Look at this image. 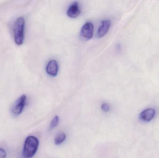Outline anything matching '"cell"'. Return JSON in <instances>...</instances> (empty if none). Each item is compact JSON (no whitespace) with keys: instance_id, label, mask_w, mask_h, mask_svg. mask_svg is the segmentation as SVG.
<instances>
[{"instance_id":"1","label":"cell","mask_w":159,"mask_h":158,"mask_svg":"<svg viewBox=\"0 0 159 158\" xmlns=\"http://www.w3.org/2000/svg\"><path fill=\"white\" fill-rule=\"evenodd\" d=\"M25 24V19L23 17L17 18L14 23L13 33L14 41L17 45H21L24 41Z\"/></svg>"},{"instance_id":"2","label":"cell","mask_w":159,"mask_h":158,"mask_svg":"<svg viewBox=\"0 0 159 158\" xmlns=\"http://www.w3.org/2000/svg\"><path fill=\"white\" fill-rule=\"evenodd\" d=\"M39 146V141L37 138L33 136L27 137L24 143L23 150V156L24 158L32 157L37 152Z\"/></svg>"},{"instance_id":"3","label":"cell","mask_w":159,"mask_h":158,"mask_svg":"<svg viewBox=\"0 0 159 158\" xmlns=\"http://www.w3.org/2000/svg\"><path fill=\"white\" fill-rule=\"evenodd\" d=\"M26 100L27 96L25 95H22L15 102L11 109V112L14 116H19L22 113L26 105Z\"/></svg>"},{"instance_id":"4","label":"cell","mask_w":159,"mask_h":158,"mask_svg":"<svg viewBox=\"0 0 159 158\" xmlns=\"http://www.w3.org/2000/svg\"><path fill=\"white\" fill-rule=\"evenodd\" d=\"M93 32V25L92 22L88 21L82 26L80 31V35L84 39L89 40L92 38Z\"/></svg>"},{"instance_id":"5","label":"cell","mask_w":159,"mask_h":158,"mask_svg":"<svg viewBox=\"0 0 159 158\" xmlns=\"http://www.w3.org/2000/svg\"><path fill=\"white\" fill-rule=\"evenodd\" d=\"M46 71L50 76H57L58 71V65L56 60H51L48 62L46 67Z\"/></svg>"},{"instance_id":"6","label":"cell","mask_w":159,"mask_h":158,"mask_svg":"<svg viewBox=\"0 0 159 158\" xmlns=\"http://www.w3.org/2000/svg\"><path fill=\"white\" fill-rule=\"evenodd\" d=\"M80 10L79 3L75 2L73 3L69 7L67 11V15L71 18H76L80 14Z\"/></svg>"},{"instance_id":"7","label":"cell","mask_w":159,"mask_h":158,"mask_svg":"<svg viewBox=\"0 0 159 158\" xmlns=\"http://www.w3.org/2000/svg\"><path fill=\"white\" fill-rule=\"evenodd\" d=\"M156 114V110L153 109H147L140 114V118L145 122H149L153 119Z\"/></svg>"},{"instance_id":"8","label":"cell","mask_w":159,"mask_h":158,"mask_svg":"<svg viewBox=\"0 0 159 158\" xmlns=\"http://www.w3.org/2000/svg\"><path fill=\"white\" fill-rule=\"evenodd\" d=\"M111 21L109 19H105L101 22V25L98 30V35L99 37H102L107 33L110 28Z\"/></svg>"},{"instance_id":"9","label":"cell","mask_w":159,"mask_h":158,"mask_svg":"<svg viewBox=\"0 0 159 158\" xmlns=\"http://www.w3.org/2000/svg\"><path fill=\"white\" fill-rule=\"evenodd\" d=\"M66 135L64 133L58 135L55 139V144L57 145H59L63 143L66 139Z\"/></svg>"},{"instance_id":"10","label":"cell","mask_w":159,"mask_h":158,"mask_svg":"<svg viewBox=\"0 0 159 158\" xmlns=\"http://www.w3.org/2000/svg\"><path fill=\"white\" fill-rule=\"evenodd\" d=\"M59 122V118L58 116H56L53 119V120L51 122L50 125V130H53L54 128H56Z\"/></svg>"},{"instance_id":"11","label":"cell","mask_w":159,"mask_h":158,"mask_svg":"<svg viewBox=\"0 0 159 158\" xmlns=\"http://www.w3.org/2000/svg\"><path fill=\"white\" fill-rule=\"evenodd\" d=\"M102 109L104 112H108L110 110V106L108 104L104 103L102 105Z\"/></svg>"},{"instance_id":"12","label":"cell","mask_w":159,"mask_h":158,"mask_svg":"<svg viewBox=\"0 0 159 158\" xmlns=\"http://www.w3.org/2000/svg\"><path fill=\"white\" fill-rule=\"evenodd\" d=\"M7 153L4 149L0 148V158L6 157Z\"/></svg>"}]
</instances>
